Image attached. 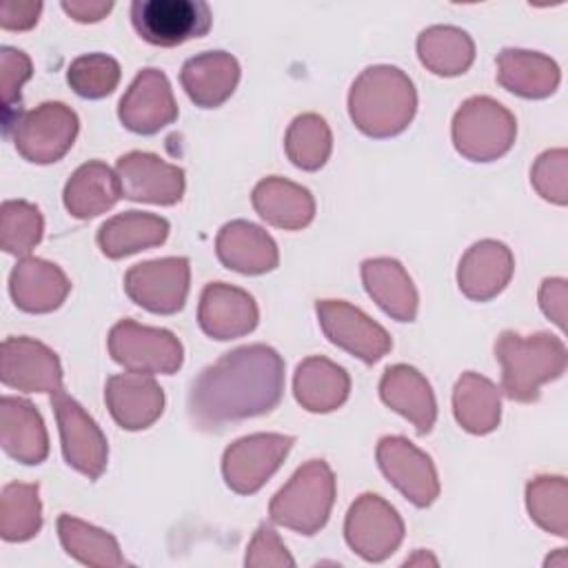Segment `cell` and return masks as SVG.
Listing matches in <instances>:
<instances>
[{"instance_id": "1", "label": "cell", "mask_w": 568, "mask_h": 568, "mask_svg": "<svg viewBox=\"0 0 568 568\" xmlns=\"http://www.w3.org/2000/svg\"><path fill=\"white\" fill-rule=\"evenodd\" d=\"M284 395V359L266 344L237 346L191 384L186 408L195 428L213 433L271 413Z\"/></svg>"}, {"instance_id": "2", "label": "cell", "mask_w": 568, "mask_h": 568, "mask_svg": "<svg viewBox=\"0 0 568 568\" xmlns=\"http://www.w3.org/2000/svg\"><path fill=\"white\" fill-rule=\"evenodd\" d=\"M417 111L413 80L397 67L375 64L364 69L348 91L353 124L368 138L402 133Z\"/></svg>"}, {"instance_id": "3", "label": "cell", "mask_w": 568, "mask_h": 568, "mask_svg": "<svg viewBox=\"0 0 568 568\" xmlns=\"http://www.w3.org/2000/svg\"><path fill=\"white\" fill-rule=\"evenodd\" d=\"M495 357L501 366V390L508 399L530 404L539 388L559 379L566 371V344L552 333L519 335L504 331L495 342Z\"/></svg>"}, {"instance_id": "4", "label": "cell", "mask_w": 568, "mask_h": 568, "mask_svg": "<svg viewBox=\"0 0 568 568\" xmlns=\"http://www.w3.org/2000/svg\"><path fill=\"white\" fill-rule=\"evenodd\" d=\"M335 501V475L324 459L302 464L273 495L268 515L275 524L302 535H315L328 521Z\"/></svg>"}, {"instance_id": "5", "label": "cell", "mask_w": 568, "mask_h": 568, "mask_svg": "<svg viewBox=\"0 0 568 568\" xmlns=\"http://www.w3.org/2000/svg\"><path fill=\"white\" fill-rule=\"evenodd\" d=\"M450 133L459 155L470 162H493L513 149L517 120L497 100L475 95L453 115Z\"/></svg>"}, {"instance_id": "6", "label": "cell", "mask_w": 568, "mask_h": 568, "mask_svg": "<svg viewBox=\"0 0 568 568\" xmlns=\"http://www.w3.org/2000/svg\"><path fill=\"white\" fill-rule=\"evenodd\" d=\"M106 344L113 362L131 373L173 375L184 359V348L171 331L133 320L113 324Z\"/></svg>"}, {"instance_id": "7", "label": "cell", "mask_w": 568, "mask_h": 568, "mask_svg": "<svg viewBox=\"0 0 568 568\" xmlns=\"http://www.w3.org/2000/svg\"><path fill=\"white\" fill-rule=\"evenodd\" d=\"M80 129L75 111L62 102H42L24 111L7 135L13 138L16 151L33 164H51L67 155Z\"/></svg>"}, {"instance_id": "8", "label": "cell", "mask_w": 568, "mask_h": 568, "mask_svg": "<svg viewBox=\"0 0 568 568\" xmlns=\"http://www.w3.org/2000/svg\"><path fill=\"white\" fill-rule=\"evenodd\" d=\"M213 16L202 0H133L131 24L155 47H178L206 36Z\"/></svg>"}, {"instance_id": "9", "label": "cell", "mask_w": 568, "mask_h": 568, "mask_svg": "<svg viewBox=\"0 0 568 568\" xmlns=\"http://www.w3.org/2000/svg\"><path fill=\"white\" fill-rule=\"evenodd\" d=\"M295 437L282 433H255L233 442L222 455V475L237 495L257 493L282 466Z\"/></svg>"}, {"instance_id": "10", "label": "cell", "mask_w": 568, "mask_h": 568, "mask_svg": "<svg viewBox=\"0 0 568 568\" xmlns=\"http://www.w3.org/2000/svg\"><path fill=\"white\" fill-rule=\"evenodd\" d=\"M344 537L353 552L364 561H384L404 539V521L399 513L379 495H359L344 521Z\"/></svg>"}, {"instance_id": "11", "label": "cell", "mask_w": 568, "mask_h": 568, "mask_svg": "<svg viewBox=\"0 0 568 568\" xmlns=\"http://www.w3.org/2000/svg\"><path fill=\"white\" fill-rule=\"evenodd\" d=\"M315 313L328 342L359 357L364 364L379 362L393 346L382 324L344 300H317Z\"/></svg>"}, {"instance_id": "12", "label": "cell", "mask_w": 568, "mask_h": 568, "mask_svg": "<svg viewBox=\"0 0 568 568\" xmlns=\"http://www.w3.org/2000/svg\"><path fill=\"white\" fill-rule=\"evenodd\" d=\"M51 406L55 413L62 455L71 468L87 475L89 479H98L109 459V444L95 419L62 390L51 395Z\"/></svg>"}, {"instance_id": "13", "label": "cell", "mask_w": 568, "mask_h": 568, "mask_svg": "<svg viewBox=\"0 0 568 568\" xmlns=\"http://www.w3.org/2000/svg\"><path fill=\"white\" fill-rule=\"evenodd\" d=\"M189 280L186 257H162L131 266L124 275V291L149 313L173 315L186 302Z\"/></svg>"}, {"instance_id": "14", "label": "cell", "mask_w": 568, "mask_h": 568, "mask_svg": "<svg viewBox=\"0 0 568 568\" xmlns=\"http://www.w3.org/2000/svg\"><path fill=\"white\" fill-rule=\"evenodd\" d=\"M377 464L384 477L417 508L430 506L439 495L433 459L402 435H386L377 444Z\"/></svg>"}, {"instance_id": "15", "label": "cell", "mask_w": 568, "mask_h": 568, "mask_svg": "<svg viewBox=\"0 0 568 568\" xmlns=\"http://www.w3.org/2000/svg\"><path fill=\"white\" fill-rule=\"evenodd\" d=\"M115 173L122 197L171 206L184 195V171L146 151H131L118 158Z\"/></svg>"}, {"instance_id": "16", "label": "cell", "mask_w": 568, "mask_h": 568, "mask_svg": "<svg viewBox=\"0 0 568 568\" xmlns=\"http://www.w3.org/2000/svg\"><path fill=\"white\" fill-rule=\"evenodd\" d=\"M120 122L140 135H153L178 118L169 78L158 69H142L118 104Z\"/></svg>"}, {"instance_id": "17", "label": "cell", "mask_w": 568, "mask_h": 568, "mask_svg": "<svg viewBox=\"0 0 568 568\" xmlns=\"http://www.w3.org/2000/svg\"><path fill=\"white\" fill-rule=\"evenodd\" d=\"M2 384L24 393L62 390V366L58 355L33 337H7L2 342Z\"/></svg>"}, {"instance_id": "18", "label": "cell", "mask_w": 568, "mask_h": 568, "mask_svg": "<svg viewBox=\"0 0 568 568\" xmlns=\"http://www.w3.org/2000/svg\"><path fill=\"white\" fill-rule=\"evenodd\" d=\"M260 311L255 300L231 284L211 282L204 286L197 306L200 328L213 339H235L257 326Z\"/></svg>"}, {"instance_id": "19", "label": "cell", "mask_w": 568, "mask_h": 568, "mask_svg": "<svg viewBox=\"0 0 568 568\" xmlns=\"http://www.w3.org/2000/svg\"><path fill=\"white\" fill-rule=\"evenodd\" d=\"M104 402L115 424L124 430L149 428L164 410V393L153 375L131 371L106 379Z\"/></svg>"}, {"instance_id": "20", "label": "cell", "mask_w": 568, "mask_h": 568, "mask_svg": "<svg viewBox=\"0 0 568 568\" xmlns=\"http://www.w3.org/2000/svg\"><path fill=\"white\" fill-rule=\"evenodd\" d=\"M513 271L515 257L504 242L479 240L459 260L457 286L468 300L488 302L508 286Z\"/></svg>"}, {"instance_id": "21", "label": "cell", "mask_w": 568, "mask_h": 568, "mask_svg": "<svg viewBox=\"0 0 568 568\" xmlns=\"http://www.w3.org/2000/svg\"><path fill=\"white\" fill-rule=\"evenodd\" d=\"M215 253L226 268L244 275L268 273L280 262L275 240L262 226L246 220H233L220 229Z\"/></svg>"}, {"instance_id": "22", "label": "cell", "mask_w": 568, "mask_h": 568, "mask_svg": "<svg viewBox=\"0 0 568 568\" xmlns=\"http://www.w3.org/2000/svg\"><path fill=\"white\" fill-rule=\"evenodd\" d=\"M382 402L406 417L419 435L430 433L437 419V402L428 379L408 364L388 366L379 379Z\"/></svg>"}, {"instance_id": "23", "label": "cell", "mask_w": 568, "mask_h": 568, "mask_svg": "<svg viewBox=\"0 0 568 568\" xmlns=\"http://www.w3.org/2000/svg\"><path fill=\"white\" fill-rule=\"evenodd\" d=\"M16 306L24 313H51L69 295L71 282L58 264L40 257H22L9 277Z\"/></svg>"}, {"instance_id": "24", "label": "cell", "mask_w": 568, "mask_h": 568, "mask_svg": "<svg viewBox=\"0 0 568 568\" xmlns=\"http://www.w3.org/2000/svg\"><path fill=\"white\" fill-rule=\"evenodd\" d=\"M0 444L20 464L33 466L47 459L49 435L42 415L31 402L9 395L0 399Z\"/></svg>"}, {"instance_id": "25", "label": "cell", "mask_w": 568, "mask_h": 568, "mask_svg": "<svg viewBox=\"0 0 568 568\" xmlns=\"http://www.w3.org/2000/svg\"><path fill=\"white\" fill-rule=\"evenodd\" d=\"M180 82L191 102L215 109L233 95L240 82V62L226 51H204L182 64Z\"/></svg>"}, {"instance_id": "26", "label": "cell", "mask_w": 568, "mask_h": 568, "mask_svg": "<svg viewBox=\"0 0 568 568\" xmlns=\"http://www.w3.org/2000/svg\"><path fill=\"white\" fill-rule=\"evenodd\" d=\"M251 202L262 220L284 231L304 229L315 217V200L311 191L280 175L260 180L253 189Z\"/></svg>"}, {"instance_id": "27", "label": "cell", "mask_w": 568, "mask_h": 568, "mask_svg": "<svg viewBox=\"0 0 568 568\" xmlns=\"http://www.w3.org/2000/svg\"><path fill=\"white\" fill-rule=\"evenodd\" d=\"M362 282L377 306L397 322H413L419 295L406 268L393 257L362 262Z\"/></svg>"}, {"instance_id": "28", "label": "cell", "mask_w": 568, "mask_h": 568, "mask_svg": "<svg viewBox=\"0 0 568 568\" xmlns=\"http://www.w3.org/2000/svg\"><path fill=\"white\" fill-rule=\"evenodd\" d=\"M559 64L546 53L504 49L497 55V82L519 98H548L559 87Z\"/></svg>"}, {"instance_id": "29", "label": "cell", "mask_w": 568, "mask_h": 568, "mask_svg": "<svg viewBox=\"0 0 568 568\" xmlns=\"http://www.w3.org/2000/svg\"><path fill=\"white\" fill-rule=\"evenodd\" d=\"M293 393L302 408L311 413H331L348 399L351 377L335 362L313 355L297 364Z\"/></svg>"}, {"instance_id": "30", "label": "cell", "mask_w": 568, "mask_h": 568, "mask_svg": "<svg viewBox=\"0 0 568 568\" xmlns=\"http://www.w3.org/2000/svg\"><path fill=\"white\" fill-rule=\"evenodd\" d=\"M122 197L118 173L100 160H89L78 166L64 184V206L73 217L89 220L106 213Z\"/></svg>"}, {"instance_id": "31", "label": "cell", "mask_w": 568, "mask_h": 568, "mask_svg": "<svg viewBox=\"0 0 568 568\" xmlns=\"http://www.w3.org/2000/svg\"><path fill=\"white\" fill-rule=\"evenodd\" d=\"M166 237L169 222L164 217L142 211H126L109 217L100 226L98 246L106 257L120 260L144 248L160 246Z\"/></svg>"}, {"instance_id": "32", "label": "cell", "mask_w": 568, "mask_h": 568, "mask_svg": "<svg viewBox=\"0 0 568 568\" xmlns=\"http://www.w3.org/2000/svg\"><path fill=\"white\" fill-rule=\"evenodd\" d=\"M453 413L457 424L473 435L495 430L501 417L499 388L479 373H462L453 388Z\"/></svg>"}, {"instance_id": "33", "label": "cell", "mask_w": 568, "mask_h": 568, "mask_svg": "<svg viewBox=\"0 0 568 568\" xmlns=\"http://www.w3.org/2000/svg\"><path fill=\"white\" fill-rule=\"evenodd\" d=\"M417 55L422 64L435 75L453 78L466 73L475 60V42L473 38L450 24H435L419 33L417 38Z\"/></svg>"}, {"instance_id": "34", "label": "cell", "mask_w": 568, "mask_h": 568, "mask_svg": "<svg viewBox=\"0 0 568 568\" xmlns=\"http://www.w3.org/2000/svg\"><path fill=\"white\" fill-rule=\"evenodd\" d=\"M58 535L60 544L69 557L78 559L84 566L95 568H118L124 566L126 559L120 552L115 537L98 526H91L78 517L62 513L58 517Z\"/></svg>"}, {"instance_id": "35", "label": "cell", "mask_w": 568, "mask_h": 568, "mask_svg": "<svg viewBox=\"0 0 568 568\" xmlns=\"http://www.w3.org/2000/svg\"><path fill=\"white\" fill-rule=\"evenodd\" d=\"M42 528V504L38 484L11 481L0 493V537L27 541Z\"/></svg>"}, {"instance_id": "36", "label": "cell", "mask_w": 568, "mask_h": 568, "mask_svg": "<svg viewBox=\"0 0 568 568\" xmlns=\"http://www.w3.org/2000/svg\"><path fill=\"white\" fill-rule=\"evenodd\" d=\"M284 149L288 160L302 171H317L326 164L333 135L326 120L317 113H302L297 115L286 131Z\"/></svg>"}, {"instance_id": "37", "label": "cell", "mask_w": 568, "mask_h": 568, "mask_svg": "<svg viewBox=\"0 0 568 568\" xmlns=\"http://www.w3.org/2000/svg\"><path fill=\"white\" fill-rule=\"evenodd\" d=\"M526 506L539 528L557 537L568 535V484L561 475H541L528 481Z\"/></svg>"}, {"instance_id": "38", "label": "cell", "mask_w": 568, "mask_h": 568, "mask_svg": "<svg viewBox=\"0 0 568 568\" xmlns=\"http://www.w3.org/2000/svg\"><path fill=\"white\" fill-rule=\"evenodd\" d=\"M44 220L36 204L7 200L0 209V246L11 255H29L42 240Z\"/></svg>"}, {"instance_id": "39", "label": "cell", "mask_w": 568, "mask_h": 568, "mask_svg": "<svg viewBox=\"0 0 568 568\" xmlns=\"http://www.w3.org/2000/svg\"><path fill=\"white\" fill-rule=\"evenodd\" d=\"M67 82L80 98L100 100L115 91L120 82V64L106 53H84L69 64Z\"/></svg>"}, {"instance_id": "40", "label": "cell", "mask_w": 568, "mask_h": 568, "mask_svg": "<svg viewBox=\"0 0 568 568\" xmlns=\"http://www.w3.org/2000/svg\"><path fill=\"white\" fill-rule=\"evenodd\" d=\"M566 164H568L566 149H550V151H544L530 169V184L535 186V191L544 200L559 206L568 202Z\"/></svg>"}, {"instance_id": "41", "label": "cell", "mask_w": 568, "mask_h": 568, "mask_svg": "<svg viewBox=\"0 0 568 568\" xmlns=\"http://www.w3.org/2000/svg\"><path fill=\"white\" fill-rule=\"evenodd\" d=\"M31 60L24 51L13 47L0 49V93H2V115H9L13 104H20V87L31 78Z\"/></svg>"}, {"instance_id": "42", "label": "cell", "mask_w": 568, "mask_h": 568, "mask_svg": "<svg viewBox=\"0 0 568 568\" xmlns=\"http://www.w3.org/2000/svg\"><path fill=\"white\" fill-rule=\"evenodd\" d=\"M244 564H246V568L248 566L251 568H262V566L282 568V566H295V559L288 555V550L282 544L275 528L264 521L257 526V530L246 548Z\"/></svg>"}, {"instance_id": "43", "label": "cell", "mask_w": 568, "mask_h": 568, "mask_svg": "<svg viewBox=\"0 0 568 568\" xmlns=\"http://www.w3.org/2000/svg\"><path fill=\"white\" fill-rule=\"evenodd\" d=\"M566 302L568 282L564 277H548L539 286V306L546 317H550L561 331H566Z\"/></svg>"}, {"instance_id": "44", "label": "cell", "mask_w": 568, "mask_h": 568, "mask_svg": "<svg viewBox=\"0 0 568 568\" xmlns=\"http://www.w3.org/2000/svg\"><path fill=\"white\" fill-rule=\"evenodd\" d=\"M42 11V2L29 0H4L0 7V27L9 31L31 29Z\"/></svg>"}, {"instance_id": "45", "label": "cell", "mask_w": 568, "mask_h": 568, "mask_svg": "<svg viewBox=\"0 0 568 568\" xmlns=\"http://www.w3.org/2000/svg\"><path fill=\"white\" fill-rule=\"evenodd\" d=\"M62 11L75 22H100L111 9L113 2L104 0H62Z\"/></svg>"}]
</instances>
